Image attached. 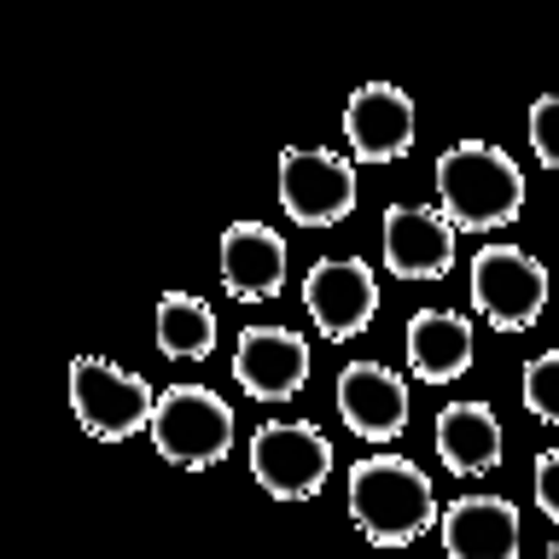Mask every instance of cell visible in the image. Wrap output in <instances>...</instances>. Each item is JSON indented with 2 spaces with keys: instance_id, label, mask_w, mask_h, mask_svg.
Returning <instances> with one entry per match:
<instances>
[{
  "instance_id": "obj_8",
  "label": "cell",
  "mask_w": 559,
  "mask_h": 559,
  "mask_svg": "<svg viewBox=\"0 0 559 559\" xmlns=\"http://www.w3.org/2000/svg\"><path fill=\"white\" fill-rule=\"evenodd\" d=\"M304 304L321 326V338L344 344L356 332L373 326L379 314V286H373V269L361 257H332V262H314L309 280H304Z\"/></svg>"
},
{
  "instance_id": "obj_11",
  "label": "cell",
  "mask_w": 559,
  "mask_h": 559,
  "mask_svg": "<svg viewBox=\"0 0 559 559\" xmlns=\"http://www.w3.org/2000/svg\"><path fill=\"white\" fill-rule=\"evenodd\" d=\"M414 122H419L414 99L391 82H367L344 105V134H349L361 164H396L414 146Z\"/></svg>"
},
{
  "instance_id": "obj_18",
  "label": "cell",
  "mask_w": 559,
  "mask_h": 559,
  "mask_svg": "<svg viewBox=\"0 0 559 559\" xmlns=\"http://www.w3.org/2000/svg\"><path fill=\"white\" fill-rule=\"evenodd\" d=\"M524 408H531L542 426H559V356H536L524 367Z\"/></svg>"
},
{
  "instance_id": "obj_4",
  "label": "cell",
  "mask_w": 559,
  "mask_h": 559,
  "mask_svg": "<svg viewBox=\"0 0 559 559\" xmlns=\"http://www.w3.org/2000/svg\"><path fill=\"white\" fill-rule=\"evenodd\" d=\"M251 472L274 501H314L332 472V443L309 419H269L251 437Z\"/></svg>"
},
{
  "instance_id": "obj_9",
  "label": "cell",
  "mask_w": 559,
  "mask_h": 559,
  "mask_svg": "<svg viewBox=\"0 0 559 559\" xmlns=\"http://www.w3.org/2000/svg\"><path fill=\"white\" fill-rule=\"evenodd\" d=\"M234 373L239 391L257 402H286L309 379V344L292 326H245L234 344Z\"/></svg>"
},
{
  "instance_id": "obj_16",
  "label": "cell",
  "mask_w": 559,
  "mask_h": 559,
  "mask_svg": "<svg viewBox=\"0 0 559 559\" xmlns=\"http://www.w3.org/2000/svg\"><path fill=\"white\" fill-rule=\"evenodd\" d=\"M437 454H443L449 472L478 478L501 461V419L484 402H454V408L437 414Z\"/></svg>"
},
{
  "instance_id": "obj_20",
  "label": "cell",
  "mask_w": 559,
  "mask_h": 559,
  "mask_svg": "<svg viewBox=\"0 0 559 559\" xmlns=\"http://www.w3.org/2000/svg\"><path fill=\"white\" fill-rule=\"evenodd\" d=\"M554 472H559V454H536V501H542V513L559 519V496H554Z\"/></svg>"
},
{
  "instance_id": "obj_6",
  "label": "cell",
  "mask_w": 559,
  "mask_h": 559,
  "mask_svg": "<svg viewBox=\"0 0 559 559\" xmlns=\"http://www.w3.org/2000/svg\"><path fill=\"white\" fill-rule=\"evenodd\" d=\"M472 309L501 332L536 326V314L548 309V269L519 245H484L472 257Z\"/></svg>"
},
{
  "instance_id": "obj_2",
  "label": "cell",
  "mask_w": 559,
  "mask_h": 559,
  "mask_svg": "<svg viewBox=\"0 0 559 559\" xmlns=\"http://www.w3.org/2000/svg\"><path fill=\"white\" fill-rule=\"evenodd\" d=\"M437 199H443L449 227L489 234V227H507L524 210V175L501 146L461 140L437 157Z\"/></svg>"
},
{
  "instance_id": "obj_1",
  "label": "cell",
  "mask_w": 559,
  "mask_h": 559,
  "mask_svg": "<svg viewBox=\"0 0 559 559\" xmlns=\"http://www.w3.org/2000/svg\"><path fill=\"white\" fill-rule=\"evenodd\" d=\"M349 513L379 548H408L437 524L431 478L402 454H367L349 466Z\"/></svg>"
},
{
  "instance_id": "obj_5",
  "label": "cell",
  "mask_w": 559,
  "mask_h": 559,
  "mask_svg": "<svg viewBox=\"0 0 559 559\" xmlns=\"http://www.w3.org/2000/svg\"><path fill=\"white\" fill-rule=\"evenodd\" d=\"M152 384L122 373L117 361L99 356H76L70 361V408H76L82 431L99 437V443H122L140 426H152Z\"/></svg>"
},
{
  "instance_id": "obj_7",
  "label": "cell",
  "mask_w": 559,
  "mask_h": 559,
  "mask_svg": "<svg viewBox=\"0 0 559 559\" xmlns=\"http://www.w3.org/2000/svg\"><path fill=\"white\" fill-rule=\"evenodd\" d=\"M280 204L297 227H332L356 210V169L338 152L286 146L280 152Z\"/></svg>"
},
{
  "instance_id": "obj_19",
  "label": "cell",
  "mask_w": 559,
  "mask_h": 559,
  "mask_svg": "<svg viewBox=\"0 0 559 559\" xmlns=\"http://www.w3.org/2000/svg\"><path fill=\"white\" fill-rule=\"evenodd\" d=\"M531 152H536V164H559V140H554V99H536L531 105Z\"/></svg>"
},
{
  "instance_id": "obj_10",
  "label": "cell",
  "mask_w": 559,
  "mask_h": 559,
  "mask_svg": "<svg viewBox=\"0 0 559 559\" xmlns=\"http://www.w3.org/2000/svg\"><path fill=\"white\" fill-rule=\"evenodd\" d=\"M384 269L396 280H443L454 269V227L443 210L426 204L384 210Z\"/></svg>"
},
{
  "instance_id": "obj_17",
  "label": "cell",
  "mask_w": 559,
  "mask_h": 559,
  "mask_svg": "<svg viewBox=\"0 0 559 559\" xmlns=\"http://www.w3.org/2000/svg\"><path fill=\"white\" fill-rule=\"evenodd\" d=\"M157 349L175 361H204L216 349V309L192 292H164L157 297Z\"/></svg>"
},
{
  "instance_id": "obj_13",
  "label": "cell",
  "mask_w": 559,
  "mask_h": 559,
  "mask_svg": "<svg viewBox=\"0 0 559 559\" xmlns=\"http://www.w3.org/2000/svg\"><path fill=\"white\" fill-rule=\"evenodd\" d=\"M222 286L239 304H262L286 286V245L262 222H234L222 234Z\"/></svg>"
},
{
  "instance_id": "obj_15",
  "label": "cell",
  "mask_w": 559,
  "mask_h": 559,
  "mask_svg": "<svg viewBox=\"0 0 559 559\" xmlns=\"http://www.w3.org/2000/svg\"><path fill=\"white\" fill-rule=\"evenodd\" d=\"M408 367L426 384H449L472 367V321L454 309H419L408 321Z\"/></svg>"
},
{
  "instance_id": "obj_14",
  "label": "cell",
  "mask_w": 559,
  "mask_h": 559,
  "mask_svg": "<svg viewBox=\"0 0 559 559\" xmlns=\"http://www.w3.org/2000/svg\"><path fill=\"white\" fill-rule=\"evenodd\" d=\"M443 548L454 559H507L519 554V507L501 496H461L443 507Z\"/></svg>"
},
{
  "instance_id": "obj_3",
  "label": "cell",
  "mask_w": 559,
  "mask_h": 559,
  "mask_svg": "<svg viewBox=\"0 0 559 559\" xmlns=\"http://www.w3.org/2000/svg\"><path fill=\"white\" fill-rule=\"evenodd\" d=\"M152 443L164 461L187 466V472H204L227 461V449H234V408L204 391V384H169V391H157L152 402Z\"/></svg>"
},
{
  "instance_id": "obj_12",
  "label": "cell",
  "mask_w": 559,
  "mask_h": 559,
  "mask_svg": "<svg viewBox=\"0 0 559 559\" xmlns=\"http://www.w3.org/2000/svg\"><path fill=\"white\" fill-rule=\"evenodd\" d=\"M338 414L367 443H391L408 426V384L379 361H349L338 373Z\"/></svg>"
}]
</instances>
